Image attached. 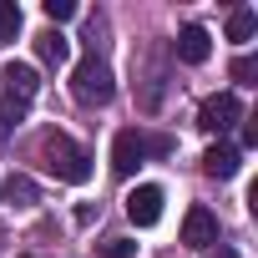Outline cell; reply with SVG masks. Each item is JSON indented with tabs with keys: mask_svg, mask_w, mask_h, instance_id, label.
Listing matches in <instances>:
<instances>
[{
	"mask_svg": "<svg viewBox=\"0 0 258 258\" xmlns=\"http://www.w3.org/2000/svg\"><path fill=\"white\" fill-rule=\"evenodd\" d=\"M41 162H46L61 182H86V177H91V157H86V147H76L66 132H51V137L41 142Z\"/></svg>",
	"mask_w": 258,
	"mask_h": 258,
	"instance_id": "6da1fadb",
	"label": "cell"
},
{
	"mask_svg": "<svg viewBox=\"0 0 258 258\" xmlns=\"http://www.w3.org/2000/svg\"><path fill=\"white\" fill-rule=\"evenodd\" d=\"M111 91H116V81H111L106 61L91 51V56L71 71V96H76L81 106H101V101H111Z\"/></svg>",
	"mask_w": 258,
	"mask_h": 258,
	"instance_id": "7a4b0ae2",
	"label": "cell"
},
{
	"mask_svg": "<svg viewBox=\"0 0 258 258\" xmlns=\"http://www.w3.org/2000/svg\"><path fill=\"white\" fill-rule=\"evenodd\" d=\"M238 121H243V101H238L233 91H218V96H208V101L198 106V126H203V132H213V137L233 132Z\"/></svg>",
	"mask_w": 258,
	"mask_h": 258,
	"instance_id": "3957f363",
	"label": "cell"
},
{
	"mask_svg": "<svg viewBox=\"0 0 258 258\" xmlns=\"http://www.w3.org/2000/svg\"><path fill=\"white\" fill-rule=\"evenodd\" d=\"M142 162H147V137L137 132V126L116 132V142H111V167H116L121 177H132V172H137Z\"/></svg>",
	"mask_w": 258,
	"mask_h": 258,
	"instance_id": "277c9868",
	"label": "cell"
},
{
	"mask_svg": "<svg viewBox=\"0 0 258 258\" xmlns=\"http://www.w3.org/2000/svg\"><path fill=\"white\" fill-rule=\"evenodd\" d=\"M126 218H132L137 228H152V223L162 218V187H157V182L132 187V192H126Z\"/></svg>",
	"mask_w": 258,
	"mask_h": 258,
	"instance_id": "5b68a950",
	"label": "cell"
},
{
	"mask_svg": "<svg viewBox=\"0 0 258 258\" xmlns=\"http://www.w3.org/2000/svg\"><path fill=\"white\" fill-rule=\"evenodd\" d=\"M182 243H187V248H213V243H218V218H213L208 208H187V218H182Z\"/></svg>",
	"mask_w": 258,
	"mask_h": 258,
	"instance_id": "8992f818",
	"label": "cell"
},
{
	"mask_svg": "<svg viewBox=\"0 0 258 258\" xmlns=\"http://www.w3.org/2000/svg\"><path fill=\"white\" fill-rule=\"evenodd\" d=\"M0 81H6V96H11V101H26V106H31V101H36V91H41L36 66H21V61H16V66H6V76H0Z\"/></svg>",
	"mask_w": 258,
	"mask_h": 258,
	"instance_id": "52a82bcc",
	"label": "cell"
},
{
	"mask_svg": "<svg viewBox=\"0 0 258 258\" xmlns=\"http://www.w3.org/2000/svg\"><path fill=\"white\" fill-rule=\"evenodd\" d=\"M208 56H213V36H208L203 26H182V31H177V61L203 66Z\"/></svg>",
	"mask_w": 258,
	"mask_h": 258,
	"instance_id": "ba28073f",
	"label": "cell"
},
{
	"mask_svg": "<svg viewBox=\"0 0 258 258\" xmlns=\"http://www.w3.org/2000/svg\"><path fill=\"white\" fill-rule=\"evenodd\" d=\"M238 167H243V152L228 147V142H218V147L203 152V172L208 177H238Z\"/></svg>",
	"mask_w": 258,
	"mask_h": 258,
	"instance_id": "9c48e42d",
	"label": "cell"
},
{
	"mask_svg": "<svg viewBox=\"0 0 258 258\" xmlns=\"http://www.w3.org/2000/svg\"><path fill=\"white\" fill-rule=\"evenodd\" d=\"M36 56H41L46 66H61V61L71 56V41H66L61 31H41V36H36Z\"/></svg>",
	"mask_w": 258,
	"mask_h": 258,
	"instance_id": "30bf717a",
	"label": "cell"
},
{
	"mask_svg": "<svg viewBox=\"0 0 258 258\" xmlns=\"http://www.w3.org/2000/svg\"><path fill=\"white\" fill-rule=\"evenodd\" d=\"M0 192H6V203H16V208H31V203H36V182H31L26 172H11Z\"/></svg>",
	"mask_w": 258,
	"mask_h": 258,
	"instance_id": "8fae6325",
	"label": "cell"
},
{
	"mask_svg": "<svg viewBox=\"0 0 258 258\" xmlns=\"http://www.w3.org/2000/svg\"><path fill=\"white\" fill-rule=\"evenodd\" d=\"M21 36V6L16 0H0V46H11Z\"/></svg>",
	"mask_w": 258,
	"mask_h": 258,
	"instance_id": "7c38bea8",
	"label": "cell"
},
{
	"mask_svg": "<svg viewBox=\"0 0 258 258\" xmlns=\"http://www.w3.org/2000/svg\"><path fill=\"white\" fill-rule=\"evenodd\" d=\"M253 31H258V16H253V11H233V16H228V41L243 46V41H253Z\"/></svg>",
	"mask_w": 258,
	"mask_h": 258,
	"instance_id": "4fadbf2b",
	"label": "cell"
},
{
	"mask_svg": "<svg viewBox=\"0 0 258 258\" xmlns=\"http://www.w3.org/2000/svg\"><path fill=\"white\" fill-rule=\"evenodd\" d=\"M96 258H137V243L132 238H106V243H96Z\"/></svg>",
	"mask_w": 258,
	"mask_h": 258,
	"instance_id": "5bb4252c",
	"label": "cell"
},
{
	"mask_svg": "<svg viewBox=\"0 0 258 258\" xmlns=\"http://www.w3.org/2000/svg\"><path fill=\"white\" fill-rule=\"evenodd\" d=\"M41 11H46V21H51V31H56L61 21H71V16H76V6H71V0H46Z\"/></svg>",
	"mask_w": 258,
	"mask_h": 258,
	"instance_id": "9a60e30c",
	"label": "cell"
},
{
	"mask_svg": "<svg viewBox=\"0 0 258 258\" xmlns=\"http://www.w3.org/2000/svg\"><path fill=\"white\" fill-rule=\"evenodd\" d=\"M16 121H26V101L0 96V126H16Z\"/></svg>",
	"mask_w": 258,
	"mask_h": 258,
	"instance_id": "2e32d148",
	"label": "cell"
},
{
	"mask_svg": "<svg viewBox=\"0 0 258 258\" xmlns=\"http://www.w3.org/2000/svg\"><path fill=\"white\" fill-rule=\"evenodd\" d=\"M253 76H258V61H253V56H238V61H233V81H238V86H253Z\"/></svg>",
	"mask_w": 258,
	"mask_h": 258,
	"instance_id": "e0dca14e",
	"label": "cell"
},
{
	"mask_svg": "<svg viewBox=\"0 0 258 258\" xmlns=\"http://www.w3.org/2000/svg\"><path fill=\"white\" fill-rule=\"evenodd\" d=\"M213 258H238V253H233V248H218V253H213Z\"/></svg>",
	"mask_w": 258,
	"mask_h": 258,
	"instance_id": "ac0fdd59",
	"label": "cell"
}]
</instances>
